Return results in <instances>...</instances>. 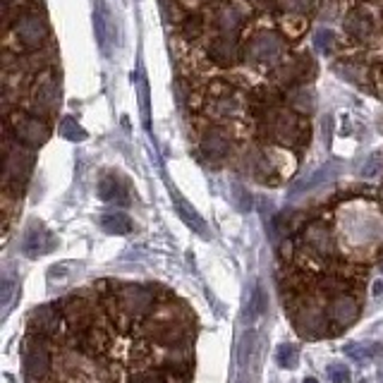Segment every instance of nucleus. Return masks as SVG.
I'll list each match as a JSON object with an SVG mask.
<instances>
[{
	"mask_svg": "<svg viewBox=\"0 0 383 383\" xmlns=\"http://www.w3.org/2000/svg\"><path fill=\"white\" fill-rule=\"evenodd\" d=\"M56 244H58L56 237H53L41 223H34V226L26 228V233L22 237V254L29 256V259H38V256L53 252Z\"/></svg>",
	"mask_w": 383,
	"mask_h": 383,
	"instance_id": "2eb2a0df",
	"label": "nucleus"
},
{
	"mask_svg": "<svg viewBox=\"0 0 383 383\" xmlns=\"http://www.w3.org/2000/svg\"><path fill=\"white\" fill-rule=\"evenodd\" d=\"M263 135L276 144H285V147H295L309 140V127L305 120H300L295 113L288 110H271L263 122Z\"/></svg>",
	"mask_w": 383,
	"mask_h": 383,
	"instance_id": "f03ea898",
	"label": "nucleus"
},
{
	"mask_svg": "<svg viewBox=\"0 0 383 383\" xmlns=\"http://www.w3.org/2000/svg\"><path fill=\"white\" fill-rule=\"evenodd\" d=\"M98 196H101L103 201H120L127 206V189H125V184H120L115 175H105L101 182H98Z\"/></svg>",
	"mask_w": 383,
	"mask_h": 383,
	"instance_id": "b1692460",
	"label": "nucleus"
},
{
	"mask_svg": "<svg viewBox=\"0 0 383 383\" xmlns=\"http://www.w3.org/2000/svg\"><path fill=\"white\" fill-rule=\"evenodd\" d=\"M233 144H230V135L223 127H209L201 135L199 151L209 163H221L226 161Z\"/></svg>",
	"mask_w": 383,
	"mask_h": 383,
	"instance_id": "ddd939ff",
	"label": "nucleus"
},
{
	"mask_svg": "<svg viewBox=\"0 0 383 383\" xmlns=\"http://www.w3.org/2000/svg\"><path fill=\"white\" fill-rule=\"evenodd\" d=\"M48 22H46V17L41 12L31 10V12H24L22 17L17 19L15 24V38L17 43L22 46L26 51H34L38 48L46 38H48Z\"/></svg>",
	"mask_w": 383,
	"mask_h": 383,
	"instance_id": "423d86ee",
	"label": "nucleus"
},
{
	"mask_svg": "<svg viewBox=\"0 0 383 383\" xmlns=\"http://www.w3.org/2000/svg\"><path fill=\"white\" fill-rule=\"evenodd\" d=\"M53 369V360H51V350L43 342L41 335H31L29 340L24 342V376L26 381L36 383L48 379Z\"/></svg>",
	"mask_w": 383,
	"mask_h": 383,
	"instance_id": "20e7f679",
	"label": "nucleus"
},
{
	"mask_svg": "<svg viewBox=\"0 0 383 383\" xmlns=\"http://www.w3.org/2000/svg\"><path fill=\"white\" fill-rule=\"evenodd\" d=\"M328 376H331V383H352V374L345 364H331L328 367Z\"/></svg>",
	"mask_w": 383,
	"mask_h": 383,
	"instance_id": "72a5a7b5",
	"label": "nucleus"
},
{
	"mask_svg": "<svg viewBox=\"0 0 383 383\" xmlns=\"http://www.w3.org/2000/svg\"><path fill=\"white\" fill-rule=\"evenodd\" d=\"M305 244L309 247V252L319 259L328 261V259H335L340 254L338 249V240H335L333 230L326 226V223L316 221V223H309L307 230H305Z\"/></svg>",
	"mask_w": 383,
	"mask_h": 383,
	"instance_id": "1a4fd4ad",
	"label": "nucleus"
},
{
	"mask_svg": "<svg viewBox=\"0 0 383 383\" xmlns=\"http://www.w3.org/2000/svg\"><path fill=\"white\" fill-rule=\"evenodd\" d=\"M381 82H383V72H381ZM381 94H383V91H381Z\"/></svg>",
	"mask_w": 383,
	"mask_h": 383,
	"instance_id": "a19ab883",
	"label": "nucleus"
},
{
	"mask_svg": "<svg viewBox=\"0 0 383 383\" xmlns=\"http://www.w3.org/2000/svg\"><path fill=\"white\" fill-rule=\"evenodd\" d=\"M276 362H278L280 369H297V364H300V350L293 342H283L276 350Z\"/></svg>",
	"mask_w": 383,
	"mask_h": 383,
	"instance_id": "cd10ccee",
	"label": "nucleus"
},
{
	"mask_svg": "<svg viewBox=\"0 0 383 383\" xmlns=\"http://www.w3.org/2000/svg\"><path fill=\"white\" fill-rule=\"evenodd\" d=\"M338 72L342 77H347L350 82H355V84H362V79H364V75H367L364 68H355L352 63H347L345 68H338Z\"/></svg>",
	"mask_w": 383,
	"mask_h": 383,
	"instance_id": "e433bc0d",
	"label": "nucleus"
},
{
	"mask_svg": "<svg viewBox=\"0 0 383 383\" xmlns=\"http://www.w3.org/2000/svg\"><path fill=\"white\" fill-rule=\"evenodd\" d=\"M31 166H34V158H31V154H26V151H22L19 147L17 149H12V147L5 149V182L26 180Z\"/></svg>",
	"mask_w": 383,
	"mask_h": 383,
	"instance_id": "f3484780",
	"label": "nucleus"
},
{
	"mask_svg": "<svg viewBox=\"0 0 383 383\" xmlns=\"http://www.w3.org/2000/svg\"><path fill=\"white\" fill-rule=\"evenodd\" d=\"M278 5L283 10L295 12V15H302V12L312 10V0H278Z\"/></svg>",
	"mask_w": 383,
	"mask_h": 383,
	"instance_id": "f704fd0d",
	"label": "nucleus"
},
{
	"mask_svg": "<svg viewBox=\"0 0 383 383\" xmlns=\"http://www.w3.org/2000/svg\"><path fill=\"white\" fill-rule=\"evenodd\" d=\"M335 173H338V168L333 166V163H328V166H323L316 170L314 175H309L307 180H302V182H297L293 189H290V194H302V192H309V189H314V187H319V184L323 182H328L331 177H335Z\"/></svg>",
	"mask_w": 383,
	"mask_h": 383,
	"instance_id": "393cba45",
	"label": "nucleus"
},
{
	"mask_svg": "<svg viewBox=\"0 0 383 383\" xmlns=\"http://www.w3.org/2000/svg\"><path fill=\"white\" fill-rule=\"evenodd\" d=\"M173 204H175V211H177V216L184 221V226L192 228L194 233H199V235H209V230H206V223H204V218L196 214V209L192 206V204L184 199L182 194H177V192L173 189Z\"/></svg>",
	"mask_w": 383,
	"mask_h": 383,
	"instance_id": "5701e85b",
	"label": "nucleus"
},
{
	"mask_svg": "<svg viewBox=\"0 0 383 383\" xmlns=\"http://www.w3.org/2000/svg\"><path fill=\"white\" fill-rule=\"evenodd\" d=\"M58 96L61 91H58V82L53 75H43L31 89V101L38 113H53L58 108Z\"/></svg>",
	"mask_w": 383,
	"mask_h": 383,
	"instance_id": "dca6fc26",
	"label": "nucleus"
},
{
	"mask_svg": "<svg viewBox=\"0 0 383 383\" xmlns=\"http://www.w3.org/2000/svg\"><path fill=\"white\" fill-rule=\"evenodd\" d=\"M132 383H170V381L161 372H142L132 379Z\"/></svg>",
	"mask_w": 383,
	"mask_h": 383,
	"instance_id": "58836bf2",
	"label": "nucleus"
},
{
	"mask_svg": "<svg viewBox=\"0 0 383 383\" xmlns=\"http://www.w3.org/2000/svg\"><path fill=\"white\" fill-rule=\"evenodd\" d=\"M5 3H12V0H5Z\"/></svg>",
	"mask_w": 383,
	"mask_h": 383,
	"instance_id": "79ce46f5",
	"label": "nucleus"
},
{
	"mask_svg": "<svg viewBox=\"0 0 383 383\" xmlns=\"http://www.w3.org/2000/svg\"><path fill=\"white\" fill-rule=\"evenodd\" d=\"M381 166H383V156L381 154H372L367 158L364 166H362V177H376L381 173Z\"/></svg>",
	"mask_w": 383,
	"mask_h": 383,
	"instance_id": "473e14b6",
	"label": "nucleus"
},
{
	"mask_svg": "<svg viewBox=\"0 0 383 383\" xmlns=\"http://www.w3.org/2000/svg\"><path fill=\"white\" fill-rule=\"evenodd\" d=\"M61 135L65 137V140H70V142H84V140H87V132L82 130V125H79L75 117H65L63 125H61Z\"/></svg>",
	"mask_w": 383,
	"mask_h": 383,
	"instance_id": "c756f323",
	"label": "nucleus"
},
{
	"mask_svg": "<svg viewBox=\"0 0 383 383\" xmlns=\"http://www.w3.org/2000/svg\"><path fill=\"white\" fill-rule=\"evenodd\" d=\"M347 230L355 244H374L383 237V223L372 214H352L350 216Z\"/></svg>",
	"mask_w": 383,
	"mask_h": 383,
	"instance_id": "4468645a",
	"label": "nucleus"
},
{
	"mask_svg": "<svg viewBox=\"0 0 383 383\" xmlns=\"http://www.w3.org/2000/svg\"><path fill=\"white\" fill-rule=\"evenodd\" d=\"M345 31L350 38H355V41H369V38L374 36V22L372 17H369V12L364 10H352L350 15L345 17Z\"/></svg>",
	"mask_w": 383,
	"mask_h": 383,
	"instance_id": "aec40b11",
	"label": "nucleus"
},
{
	"mask_svg": "<svg viewBox=\"0 0 383 383\" xmlns=\"http://www.w3.org/2000/svg\"><path fill=\"white\" fill-rule=\"evenodd\" d=\"M244 17H247V12L240 10L237 5H223L216 15V26L223 36H237V31L244 24Z\"/></svg>",
	"mask_w": 383,
	"mask_h": 383,
	"instance_id": "412c9836",
	"label": "nucleus"
},
{
	"mask_svg": "<svg viewBox=\"0 0 383 383\" xmlns=\"http://www.w3.org/2000/svg\"><path fill=\"white\" fill-rule=\"evenodd\" d=\"M305 383H319V381H316V379H305Z\"/></svg>",
	"mask_w": 383,
	"mask_h": 383,
	"instance_id": "ea45409f",
	"label": "nucleus"
},
{
	"mask_svg": "<svg viewBox=\"0 0 383 383\" xmlns=\"http://www.w3.org/2000/svg\"><path fill=\"white\" fill-rule=\"evenodd\" d=\"M58 307H61V312L65 316V323H68L75 333L84 335L94 328V312H91L89 302L84 300V297L70 295V297H65Z\"/></svg>",
	"mask_w": 383,
	"mask_h": 383,
	"instance_id": "9b49d317",
	"label": "nucleus"
},
{
	"mask_svg": "<svg viewBox=\"0 0 383 383\" xmlns=\"http://www.w3.org/2000/svg\"><path fill=\"white\" fill-rule=\"evenodd\" d=\"M290 105H293V110H297V113L302 115H312L314 113V94L309 91L307 87H300V89H293L288 96Z\"/></svg>",
	"mask_w": 383,
	"mask_h": 383,
	"instance_id": "bb28decb",
	"label": "nucleus"
},
{
	"mask_svg": "<svg viewBox=\"0 0 383 383\" xmlns=\"http://www.w3.org/2000/svg\"><path fill=\"white\" fill-rule=\"evenodd\" d=\"M10 130H12V135L17 137V142H22L26 144V147H41V144L48 140V135H51V130H48V125H46L41 117H34V115H24V113H15V115H10Z\"/></svg>",
	"mask_w": 383,
	"mask_h": 383,
	"instance_id": "0eeeda50",
	"label": "nucleus"
},
{
	"mask_svg": "<svg viewBox=\"0 0 383 383\" xmlns=\"http://www.w3.org/2000/svg\"><path fill=\"white\" fill-rule=\"evenodd\" d=\"M94 31H96L101 51L110 53V48H113V43H115V24H113V17H110L108 8L103 5V0H98L96 10H94Z\"/></svg>",
	"mask_w": 383,
	"mask_h": 383,
	"instance_id": "a211bd4d",
	"label": "nucleus"
},
{
	"mask_svg": "<svg viewBox=\"0 0 383 383\" xmlns=\"http://www.w3.org/2000/svg\"><path fill=\"white\" fill-rule=\"evenodd\" d=\"M101 228L108 235H127V233H132V218L120 214V211H115V214H103Z\"/></svg>",
	"mask_w": 383,
	"mask_h": 383,
	"instance_id": "a878e982",
	"label": "nucleus"
},
{
	"mask_svg": "<svg viewBox=\"0 0 383 383\" xmlns=\"http://www.w3.org/2000/svg\"><path fill=\"white\" fill-rule=\"evenodd\" d=\"M295 316V328L300 335H305L309 340H316V338H323V335L328 333V319L326 309L321 307H314V305H302L297 312L293 314Z\"/></svg>",
	"mask_w": 383,
	"mask_h": 383,
	"instance_id": "9d476101",
	"label": "nucleus"
},
{
	"mask_svg": "<svg viewBox=\"0 0 383 383\" xmlns=\"http://www.w3.org/2000/svg\"><path fill=\"white\" fill-rule=\"evenodd\" d=\"M342 352L347 355V357H352L355 362H364L369 360L372 355L376 352V347L372 345H362V342H350V345H345V350Z\"/></svg>",
	"mask_w": 383,
	"mask_h": 383,
	"instance_id": "2f4dec72",
	"label": "nucleus"
},
{
	"mask_svg": "<svg viewBox=\"0 0 383 383\" xmlns=\"http://www.w3.org/2000/svg\"><path fill=\"white\" fill-rule=\"evenodd\" d=\"M144 335L161 347H180L189 340V328L182 319L173 316H147L142 326Z\"/></svg>",
	"mask_w": 383,
	"mask_h": 383,
	"instance_id": "7ed1b4c3",
	"label": "nucleus"
},
{
	"mask_svg": "<svg viewBox=\"0 0 383 383\" xmlns=\"http://www.w3.org/2000/svg\"><path fill=\"white\" fill-rule=\"evenodd\" d=\"M326 314H328V319H331V323H335V326H338V331H340V328H347V326H352V323L357 321L360 302L355 300L352 295L335 293L331 300H328Z\"/></svg>",
	"mask_w": 383,
	"mask_h": 383,
	"instance_id": "f8f14e48",
	"label": "nucleus"
},
{
	"mask_svg": "<svg viewBox=\"0 0 383 383\" xmlns=\"http://www.w3.org/2000/svg\"><path fill=\"white\" fill-rule=\"evenodd\" d=\"M242 108H244V101L240 96H233V94H228V96H223L216 101V110L221 115H237Z\"/></svg>",
	"mask_w": 383,
	"mask_h": 383,
	"instance_id": "c85d7f7f",
	"label": "nucleus"
},
{
	"mask_svg": "<svg viewBox=\"0 0 383 383\" xmlns=\"http://www.w3.org/2000/svg\"><path fill=\"white\" fill-rule=\"evenodd\" d=\"M314 43L319 46L323 53H331L333 51V43H335L333 31L331 29H319V31H316V36H314Z\"/></svg>",
	"mask_w": 383,
	"mask_h": 383,
	"instance_id": "c9c22d12",
	"label": "nucleus"
},
{
	"mask_svg": "<svg viewBox=\"0 0 383 383\" xmlns=\"http://www.w3.org/2000/svg\"><path fill=\"white\" fill-rule=\"evenodd\" d=\"M285 53V41L273 31H256L247 43V61L254 65H278Z\"/></svg>",
	"mask_w": 383,
	"mask_h": 383,
	"instance_id": "39448f33",
	"label": "nucleus"
},
{
	"mask_svg": "<svg viewBox=\"0 0 383 383\" xmlns=\"http://www.w3.org/2000/svg\"><path fill=\"white\" fill-rule=\"evenodd\" d=\"M204 31V24L199 22L196 17H192V19H187V22L182 24V34H184V38H196Z\"/></svg>",
	"mask_w": 383,
	"mask_h": 383,
	"instance_id": "4c0bfd02",
	"label": "nucleus"
},
{
	"mask_svg": "<svg viewBox=\"0 0 383 383\" xmlns=\"http://www.w3.org/2000/svg\"><path fill=\"white\" fill-rule=\"evenodd\" d=\"M266 307H268L266 293H263V288H261V285H256V288H254L252 300H249V316H252V319H256V316H261L263 312H266Z\"/></svg>",
	"mask_w": 383,
	"mask_h": 383,
	"instance_id": "7c9ffc66",
	"label": "nucleus"
},
{
	"mask_svg": "<svg viewBox=\"0 0 383 383\" xmlns=\"http://www.w3.org/2000/svg\"><path fill=\"white\" fill-rule=\"evenodd\" d=\"M105 302L110 305V314H122L127 319H144L156 309L154 290L147 285H135V283L115 285L113 293L105 297Z\"/></svg>",
	"mask_w": 383,
	"mask_h": 383,
	"instance_id": "f257e3e1",
	"label": "nucleus"
},
{
	"mask_svg": "<svg viewBox=\"0 0 383 383\" xmlns=\"http://www.w3.org/2000/svg\"><path fill=\"white\" fill-rule=\"evenodd\" d=\"M209 56L211 61H214L216 65H223V68H228V65H235L237 63V41L235 36H218L214 43H211L209 48Z\"/></svg>",
	"mask_w": 383,
	"mask_h": 383,
	"instance_id": "4be33fe9",
	"label": "nucleus"
},
{
	"mask_svg": "<svg viewBox=\"0 0 383 383\" xmlns=\"http://www.w3.org/2000/svg\"><path fill=\"white\" fill-rule=\"evenodd\" d=\"M307 68L314 70L312 58H309V56H302L300 61L280 63V68L273 72V79H276L278 84H283V87H288V84L302 82V79L307 77Z\"/></svg>",
	"mask_w": 383,
	"mask_h": 383,
	"instance_id": "6ab92c4d",
	"label": "nucleus"
},
{
	"mask_svg": "<svg viewBox=\"0 0 383 383\" xmlns=\"http://www.w3.org/2000/svg\"><path fill=\"white\" fill-rule=\"evenodd\" d=\"M65 326H68V323H65V316H63L61 307H58V305H43V307H38V309H34V312L29 314L31 333L41 335V338L58 340L63 335Z\"/></svg>",
	"mask_w": 383,
	"mask_h": 383,
	"instance_id": "6e6552de",
	"label": "nucleus"
}]
</instances>
